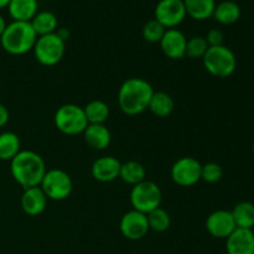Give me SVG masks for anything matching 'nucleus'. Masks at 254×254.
I'll list each match as a JSON object with an SVG mask.
<instances>
[{
	"label": "nucleus",
	"instance_id": "24",
	"mask_svg": "<svg viewBox=\"0 0 254 254\" xmlns=\"http://www.w3.org/2000/svg\"><path fill=\"white\" fill-rule=\"evenodd\" d=\"M21 144L19 136L12 131L0 134V161H11L19 154Z\"/></svg>",
	"mask_w": 254,
	"mask_h": 254
},
{
	"label": "nucleus",
	"instance_id": "26",
	"mask_svg": "<svg viewBox=\"0 0 254 254\" xmlns=\"http://www.w3.org/2000/svg\"><path fill=\"white\" fill-rule=\"evenodd\" d=\"M83 109L88 124H104L109 117L108 104L99 99L91 101Z\"/></svg>",
	"mask_w": 254,
	"mask_h": 254
},
{
	"label": "nucleus",
	"instance_id": "21",
	"mask_svg": "<svg viewBox=\"0 0 254 254\" xmlns=\"http://www.w3.org/2000/svg\"><path fill=\"white\" fill-rule=\"evenodd\" d=\"M175 108V102L173 97L166 92H154L150 102H149L148 109L159 118H166L173 113Z\"/></svg>",
	"mask_w": 254,
	"mask_h": 254
},
{
	"label": "nucleus",
	"instance_id": "29",
	"mask_svg": "<svg viewBox=\"0 0 254 254\" xmlns=\"http://www.w3.org/2000/svg\"><path fill=\"white\" fill-rule=\"evenodd\" d=\"M208 44L205 37L193 36L188 40L186 44V54L189 59H202L208 50Z\"/></svg>",
	"mask_w": 254,
	"mask_h": 254
},
{
	"label": "nucleus",
	"instance_id": "28",
	"mask_svg": "<svg viewBox=\"0 0 254 254\" xmlns=\"http://www.w3.org/2000/svg\"><path fill=\"white\" fill-rule=\"evenodd\" d=\"M166 30L168 29H165L158 20L153 19L144 25L143 30H141V34H143L144 40H145L146 42H150V44H159V42L161 41V39H163Z\"/></svg>",
	"mask_w": 254,
	"mask_h": 254
},
{
	"label": "nucleus",
	"instance_id": "34",
	"mask_svg": "<svg viewBox=\"0 0 254 254\" xmlns=\"http://www.w3.org/2000/svg\"><path fill=\"white\" fill-rule=\"evenodd\" d=\"M6 25L7 24H6V21H5V19L1 16V15H0V37H1V35H2V32H4Z\"/></svg>",
	"mask_w": 254,
	"mask_h": 254
},
{
	"label": "nucleus",
	"instance_id": "6",
	"mask_svg": "<svg viewBox=\"0 0 254 254\" xmlns=\"http://www.w3.org/2000/svg\"><path fill=\"white\" fill-rule=\"evenodd\" d=\"M161 197L163 193L160 188L155 183L149 180H144L138 185H134L130 191V203L133 210L145 215L160 207Z\"/></svg>",
	"mask_w": 254,
	"mask_h": 254
},
{
	"label": "nucleus",
	"instance_id": "32",
	"mask_svg": "<svg viewBox=\"0 0 254 254\" xmlns=\"http://www.w3.org/2000/svg\"><path fill=\"white\" fill-rule=\"evenodd\" d=\"M9 118H10L9 111H7V108L4 106V104L0 103V128L6 126L7 122H9Z\"/></svg>",
	"mask_w": 254,
	"mask_h": 254
},
{
	"label": "nucleus",
	"instance_id": "20",
	"mask_svg": "<svg viewBox=\"0 0 254 254\" xmlns=\"http://www.w3.org/2000/svg\"><path fill=\"white\" fill-rule=\"evenodd\" d=\"M186 15L193 20H207L212 17L216 7V0H183Z\"/></svg>",
	"mask_w": 254,
	"mask_h": 254
},
{
	"label": "nucleus",
	"instance_id": "17",
	"mask_svg": "<svg viewBox=\"0 0 254 254\" xmlns=\"http://www.w3.org/2000/svg\"><path fill=\"white\" fill-rule=\"evenodd\" d=\"M84 140L94 150H103L111 144L112 135L104 124H88L83 131Z\"/></svg>",
	"mask_w": 254,
	"mask_h": 254
},
{
	"label": "nucleus",
	"instance_id": "35",
	"mask_svg": "<svg viewBox=\"0 0 254 254\" xmlns=\"http://www.w3.org/2000/svg\"><path fill=\"white\" fill-rule=\"evenodd\" d=\"M11 0H0V9H4V7H7L9 2Z\"/></svg>",
	"mask_w": 254,
	"mask_h": 254
},
{
	"label": "nucleus",
	"instance_id": "11",
	"mask_svg": "<svg viewBox=\"0 0 254 254\" xmlns=\"http://www.w3.org/2000/svg\"><path fill=\"white\" fill-rule=\"evenodd\" d=\"M121 232L127 240L138 241L145 237L149 232V223L145 213H141L139 211L131 210L123 215L121 223H119Z\"/></svg>",
	"mask_w": 254,
	"mask_h": 254
},
{
	"label": "nucleus",
	"instance_id": "23",
	"mask_svg": "<svg viewBox=\"0 0 254 254\" xmlns=\"http://www.w3.org/2000/svg\"><path fill=\"white\" fill-rule=\"evenodd\" d=\"M231 213L237 228L252 230L254 227V203L250 201L238 202Z\"/></svg>",
	"mask_w": 254,
	"mask_h": 254
},
{
	"label": "nucleus",
	"instance_id": "22",
	"mask_svg": "<svg viewBox=\"0 0 254 254\" xmlns=\"http://www.w3.org/2000/svg\"><path fill=\"white\" fill-rule=\"evenodd\" d=\"M30 22L32 25V29L36 32L37 37L54 34L57 31V25H59L56 15L52 11H46V10L37 12Z\"/></svg>",
	"mask_w": 254,
	"mask_h": 254
},
{
	"label": "nucleus",
	"instance_id": "7",
	"mask_svg": "<svg viewBox=\"0 0 254 254\" xmlns=\"http://www.w3.org/2000/svg\"><path fill=\"white\" fill-rule=\"evenodd\" d=\"M34 55L37 62L44 66H55L64 56V41L56 32L39 36L34 46Z\"/></svg>",
	"mask_w": 254,
	"mask_h": 254
},
{
	"label": "nucleus",
	"instance_id": "10",
	"mask_svg": "<svg viewBox=\"0 0 254 254\" xmlns=\"http://www.w3.org/2000/svg\"><path fill=\"white\" fill-rule=\"evenodd\" d=\"M154 14L165 29H176L188 16L183 0H159Z\"/></svg>",
	"mask_w": 254,
	"mask_h": 254
},
{
	"label": "nucleus",
	"instance_id": "18",
	"mask_svg": "<svg viewBox=\"0 0 254 254\" xmlns=\"http://www.w3.org/2000/svg\"><path fill=\"white\" fill-rule=\"evenodd\" d=\"M7 11L12 21L30 22L39 12L37 0H11L7 5Z\"/></svg>",
	"mask_w": 254,
	"mask_h": 254
},
{
	"label": "nucleus",
	"instance_id": "5",
	"mask_svg": "<svg viewBox=\"0 0 254 254\" xmlns=\"http://www.w3.org/2000/svg\"><path fill=\"white\" fill-rule=\"evenodd\" d=\"M55 126L66 135L82 134L88 126L84 109L76 104H64L55 114Z\"/></svg>",
	"mask_w": 254,
	"mask_h": 254
},
{
	"label": "nucleus",
	"instance_id": "15",
	"mask_svg": "<svg viewBox=\"0 0 254 254\" xmlns=\"http://www.w3.org/2000/svg\"><path fill=\"white\" fill-rule=\"evenodd\" d=\"M122 163L114 156L97 159L92 165V176L99 183H111L119 178Z\"/></svg>",
	"mask_w": 254,
	"mask_h": 254
},
{
	"label": "nucleus",
	"instance_id": "3",
	"mask_svg": "<svg viewBox=\"0 0 254 254\" xmlns=\"http://www.w3.org/2000/svg\"><path fill=\"white\" fill-rule=\"evenodd\" d=\"M37 35L32 29L31 22L11 21L6 25L0 44L5 52L14 56H20L34 50Z\"/></svg>",
	"mask_w": 254,
	"mask_h": 254
},
{
	"label": "nucleus",
	"instance_id": "14",
	"mask_svg": "<svg viewBox=\"0 0 254 254\" xmlns=\"http://www.w3.org/2000/svg\"><path fill=\"white\" fill-rule=\"evenodd\" d=\"M227 254H254V232L246 228H236L226 238Z\"/></svg>",
	"mask_w": 254,
	"mask_h": 254
},
{
	"label": "nucleus",
	"instance_id": "4",
	"mask_svg": "<svg viewBox=\"0 0 254 254\" xmlns=\"http://www.w3.org/2000/svg\"><path fill=\"white\" fill-rule=\"evenodd\" d=\"M206 71L217 78H227L232 76L237 67V59L231 49L225 45L208 47L207 52L202 57Z\"/></svg>",
	"mask_w": 254,
	"mask_h": 254
},
{
	"label": "nucleus",
	"instance_id": "9",
	"mask_svg": "<svg viewBox=\"0 0 254 254\" xmlns=\"http://www.w3.org/2000/svg\"><path fill=\"white\" fill-rule=\"evenodd\" d=\"M200 161L191 156H184L176 160L171 166V180L181 188H190L201 180Z\"/></svg>",
	"mask_w": 254,
	"mask_h": 254
},
{
	"label": "nucleus",
	"instance_id": "13",
	"mask_svg": "<svg viewBox=\"0 0 254 254\" xmlns=\"http://www.w3.org/2000/svg\"><path fill=\"white\" fill-rule=\"evenodd\" d=\"M159 44H160L161 51L169 59L180 60L185 57L188 39L180 30L168 29Z\"/></svg>",
	"mask_w": 254,
	"mask_h": 254
},
{
	"label": "nucleus",
	"instance_id": "8",
	"mask_svg": "<svg viewBox=\"0 0 254 254\" xmlns=\"http://www.w3.org/2000/svg\"><path fill=\"white\" fill-rule=\"evenodd\" d=\"M40 188L47 198L54 201H62L66 200L71 195L73 184H72L71 176L66 171L61 169H51L46 171L40 184Z\"/></svg>",
	"mask_w": 254,
	"mask_h": 254
},
{
	"label": "nucleus",
	"instance_id": "33",
	"mask_svg": "<svg viewBox=\"0 0 254 254\" xmlns=\"http://www.w3.org/2000/svg\"><path fill=\"white\" fill-rule=\"evenodd\" d=\"M56 34L59 35V37L61 40H64V42L67 41V40L69 39V31L67 29H64V27H62V29H59L56 31Z\"/></svg>",
	"mask_w": 254,
	"mask_h": 254
},
{
	"label": "nucleus",
	"instance_id": "30",
	"mask_svg": "<svg viewBox=\"0 0 254 254\" xmlns=\"http://www.w3.org/2000/svg\"><path fill=\"white\" fill-rule=\"evenodd\" d=\"M223 178V169L217 163H207L201 168V180L208 184L218 183Z\"/></svg>",
	"mask_w": 254,
	"mask_h": 254
},
{
	"label": "nucleus",
	"instance_id": "19",
	"mask_svg": "<svg viewBox=\"0 0 254 254\" xmlns=\"http://www.w3.org/2000/svg\"><path fill=\"white\" fill-rule=\"evenodd\" d=\"M241 6L233 0H223L216 4L212 17L221 25H232L240 20Z\"/></svg>",
	"mask_w": 254,
	"mask_h": 254
},
{
	"label": "nucleus",
	"instance_id": "12",
	"mask_svg": "<svg viewBox=\"0 0 254 254\" xmlns=\"http://www.w3.org/2000/svg\"><path fill=\"white\" fill-rule=\"evenodd\" d=\"M236 223L231 211L217 210L206 220V230L212 237L226 240L236 230Z\"/></svg>",
	"mask_w": 254,
	"mask_h": 254
},
{
	"label": "nucleus",
	"instance_id": "16",
	"mask_svg": "<svg viewBox=\"0 0 254 254\" xmlns=\"http://www.w3.org/2000/svg\"><path fill=\"white\" fill-rule=\"evenodd\" d=\"M46 195L40 186L25 189L21 196V208L26 215L39 216L45 211L47 205Z\"/></svg>",
	"mask_w": 254,
	"mask_h": 254
},
{
	"label": "nucleus",
	"instance_id": "31",
	"mask_svg": "<svg viewBox=\"0 0 254 254\" xmlns=\"http://www.w3.org/2000/svg\"><path fill=\"white\" fill-rule=\"evenodd\" d=\"M205 39L210 47L221 46V45H223V41H225V35H223V32L220 29H211L207 32Z\"/></svg>",
	"mask_w": 254,
	"mask_h": 254
},
{
	"label": "nucleus",
	"instance_id": "36",
	"mask_svg": "<svg viewBox=\"0 0 254 254\" xmlns=\"http://www.w3.org/2000/svg\"><path fill=\"white\" fill-rule=\"evenodd\" d=\"M252 149H253V153H254V143H253V148Z\"/></svg>",
	"mask_w": 254,
	"mask_h": 254
},
{
	"label": "nucleus",
	"instance_id": "2",
	"mask_svg": "<svg viewBox=\"0 0 254 254\" xmlns=\"http://www.w3.org/2000/svg\"><path fill=\"white\" fill-rule=\"evenodd\" d=\"M154 89L148 81L133 77L122 83L118 91V104L127 116H138L148 109Z\"/></svg>",
	"mask_w": 254,
	"mask_h": 254
},
{
	"label": "nucleus",
	"instance_id": "1",
	"mask_svg": "<svg viewBox=\"0 0 254 254\" xmlns=\"http://www.w3.org/2000/svg\"><path fill=\"white\" fill-rule=\"evenodd\" d=\"M10 171L14 180L25 190L40 186L47 169L39 154L32 150H20L10 161Z\"/></svg>",
	"mask_w": 254,
	"mask_h": 254
},
{
	"label": "nucleus",
	"instance_id": "27",
	"mask_svg": "<svg viewBox=\"0 0 254 254\" xmlns=\"http://www.w3.org/2000/svg\"><path fill=\"white\" fill-rule=\"evenodd\" d=\"M146 218H148L149 230L154 231V232H165L171 225L170 216L161 207H158L151 211V212H149L146 215Z\"/></svg>",
	"mask_w": 254,
	"mask_h": 254
},
{
	"label": "nucleus",
	"instance_id": "25",
	"mask_svg": "<svg viewBox=\"0 0 254 254\" xmlns=\"http://www.w3.org/2000/svg\"><path fill=\"white\" fill-rule=\"evenodd\" d=\"M145 168H144L140 163H138V161L130 160L122 164L119 178H121L124 183L129 184V185L131 186L138 185L141 181L145 180Z\"/></svg>",
	"mask_w": 254,
	"mask_h": 254
}]
</instances>
